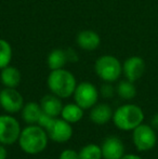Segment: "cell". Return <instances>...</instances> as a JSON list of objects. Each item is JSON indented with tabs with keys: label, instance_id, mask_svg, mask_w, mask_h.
I'll list each match as a JSON object with an SVG mask.
<instances>
[{
	"label": "cell",
	"instance_id": "1",
	"mask_svg": "<svg viewBox=\"0 0 158 159\" xmlns=\"http://www.w3.org/2000/svg\"><path fill=\"white\" fill-rule=\"evenodd\" d=\"M49 136L47 131L39 125H28L22 129L19 138L21 149L27 155H38L48 146Z\"/></svg>",
	"mask_w": 158,
	"mask_h": 159
},
{
	"label": "cell",
	"instance_id": "2",
	"mask_svg": "<svg viewBox=\"0 0 158 159\" xmlns=\"http://www.w3.org/2000/svg\"><path fill=\"white\" fill-rule=\"evenodd\" d=\"M77 84H78L74 74L65 68L51 70L47 78V86L50 92L61 98L73 96Z\"/></svg>",
	"mask_w": 158,
	"mask_h": 159
},
{
	"label": "cell",
	"instance_id": "3",
	"mask_svg": "<svg viewBox=\"0 0 158 159\" xmlns=\"http://www.w3.org/2000/svg\"><path fill=\"white\" fill-rule=\"evenodd\" d=\"M112 120L117 129L122 131H133L143 122L144 113L138 105L124 104L114 111Z\"/></svg>",
	"mask_w": 158,
	"mask_h": 159
},
{
	"label": "cell",
	"instance_id": "4",
	"mask_svg": "<svg viewBox=\"0 0 158 159\" xmlns=\"http://www.w3.org/2000/svg\"><path fill=\"white\" fill-rule=\"evenodd\" d=\"M97 76L104 82H115L122 74V64L114 55L105 54L97 57L94 63Z\"/></svg>",
	"mask_w": 158,
	"mask_h": 159
},
{
	"label": "cell",
	"instance_id": "5",
	"mask_svg": "<svg viewBox=\"0 0 158 159\" xmlns=\"http://www.w3.org/2000/svg\"><path fill=\"white\" fill-rule=\"evenodd\" d=\"M21 125L12 115H0V144L10 146L19 141Z\"/></svg>",
	"mask_w": 158,
	"mask_h": 159
},
{
	"label": "cell",
	"instance_id": "6",
	"mask_svg": "<svg viewBox=\"0 0 158 159\" xmlns=\"http://www.w3.org/2000/svg\"><path fill=\"white\" fill-rule=\"evenodd\" d=\"M74 101L84 109H91L99 101V89L90 81H82L75 89Z\"/></svg>",
	"mask_w": 158,
	"mask_h": 159
},
{
	"label": "cell",
	"instance_id": "7",
	"mask_svg": "<svg viewBox=\"0 0 158 159\" xmlns=\"http://www.w3.org/2000/svg\"><path fill=\"white\" fill-rule=\"evenodd\" d=\"M132 141L135 148L140 152L151 151L157 143V135L154 128L141 124L133 130Z\"/></svg>",
	"mask_w": 158,
	"mask_h": 159
},
{
	"label": "cell",
	"instance_id": "8",
	"mask_svg": "<svg viewBox=\"0 0 158 159\" xmlns=\"http://www.w3.org/2000/svg\"><path fill=\"white\" fill-rule=\"evenodd\" d=\"M25 105L24 98L16 88H6L0 91V106L6 113L16 114Z\"/></svg>",
	"mask_w": 158,
	"mask_h": 159
},
{
	"label": "cell",
	"instance_id": "9",
	"mask_svg": "<svg viewBox=\"0 0 158 159\" xmlns=\"http://www.w3.org/2000/svg\"><path fill=\"white\" fill-rule=\"evenodd\" d=\"M46 131L48 133L49 139L56 143L68 142L73 138V133H74L72 124L57 117L52 120Z\"/></svg>",
	"mask_w": 158,
	"mask_h": 159
},
{
	"label": "cell",
	"instance_id": "10",
	"mask_svg": "<svg viewBox=\"0 0 158 159\" xmlns=\"http://www.w3.org/2000/svg\"><path fill=\"white\" fill-rule=\"evenodd\" d=\"M145 62L140 57H130L122 64V74L126 79L134 82L143 76L145 71Z\"/></svg>",
	"mask_w": 158,
	"mask_h": 159
},
{
	"label": "cell",
	"instance_id": "11",
	"mask_svg": "<svg viewBox=\"0 0 158 159\" xmlns=\"http://www.w3.org/2000/svg\"><path fill=\"white\" fill-rule=\"evenodd\" d=\"M103 159H120L124 155V145L117 136H107L101 145Z\"/></svg>",
	"mask_w": 158,
	"mask_h": 159
},
{
	"label": "cell",
	"instance_id": "12",
	"mask_svg": "<svg viewBox=\"0 0 158 159\" xmlns=\"http://www.w3.org/2000/svg\"><path fill=\"white\" fill-rule=\"evenodd\" d=\"M76 43L81 50L94 51L101 44V37L92 30H84L76 36Z\"/></svg>",
	"mask_w": 158,
	"mask_h": 159
},
{
	"label": "cell",
	"instance_id": "13",
	"mask_svg": "<svg viewBox=\"0 0 158 159\" xmlns=\"http://www.w3.org/2000/svg\"><path fill=\"white\" fill-rule=\"evenodd\" d=\"M39 104L41 106L42 111L52 117H60L64 106L62 103V98L53 93H49L42 96Z\"/></svg>",
	"mask_w": 158,
	"mask_h": 159
},
{
	"label": "cell",
	"instance_id": "14",
	"mask_svg": "<svg viewBox=\"0 0 158 159\" xmlns=\"http://www.w3.org/2000/svg\"><path fill=\"white\" fill-rule=\"evenodd\" d=\"M113 111L112 107L106 103H100L95 104L92 108L90 109L89 117L90 120L95 125H105L108 121H111L113 118Z\"/></svg>",
	"mask_w": 158,
	"mask_h": 159
},
{
	"label": "cell",
	"instance_id": "15",
	"mask_svg": "<svg viewBox=\"0 0 158 159\" xmlns=\"http://www.w3.org/2000/svg\"><path fill=\"white\" fill-rule=\"evenodd\" d=\"M22 75L19 68L8 65L0 70V81L6 88H17L21 84Z\"/></svg>",
	"mask_w": 158,
	"mask_h": 159
},
{
	"label": "cell",
	"instance_id": "16",
	"mask_svg": "<svg viewBox=\"0 0 158 159\" xmlns=\"http://www.w3.org/2000/svg\"><path fill=\"white\" fill-rule=\"evenodd\" d=\"M43 113L39 103L36 102H28L24 105L21 111L22 119L27 125H37L40 116Z\"/></svg>",
	"mask_w": 158,
	"mask_h": 159
},
{
	"label": "cell",
	"instance_id": "17",
	"mask_svg": "<svg viewBox=\"0 0 158 159\" xmlns=\"http://www.w3.org/2000/svg\"><path fill=\"white\" fill-rule=\"evenodd\" d=\"M67 63L68 60L65 49H53L52 51L49 52L48 57H47V65L50 70L64 68Z\"/></svg>",
	"mask_w": 158,
	"mask_h": 159
},
{
	"label": "cell",
	"instance_id": "18",
	"mask_svg": "<svg viewBox=\"0 0 158 159\" xmlns=\"http://www.w3.org/2000/svg\"><path fill=\"white\" fill-rule=\"evenodd\" d=\"M84 109L81 108L76 103H70L63 106L61 113V118L66 120L70 124H76L79 122L84 118Z\"/></svg>",
	"mask_w": 158,
	"mask_h": 159
},
{
	"label": "cell",
	"instance_id": "19",
	"mask_svg": "<svg viewBox=\"0 0 158 159\" xmlns=\"http://www.w3.org/2000/svg\"><path fill=\"white\" fill-rule=\"evenodd\" d=\"M116 93L122 100H132L137 95V88L130 80H121L116 87Z\"/></svg>",
	"mask_w": 158,
	"mask_h": 159
},
{
	"label": "cell",
	"instance_id": "20",
	"mask_svg": "<svg viewBox=\"0 0 158 159\" xmlns=\"http://www.w3.org/2000/svg\"><path fill=\"white\" fill-rule=\"evenodd\" d=\"M13 57V50L10 42L0 38V70L10 65Z\"/></svg>",
	"mask_w": 158,
	"mask_h": 159
},
{
	"label": "cell",
	"instance_id": "21",
	"mask_svg": "<svg viewBox=\"0 0 158 159\" xmlns=\"http://www.w3.org/2000/svg\"><path fill=\"white\" fill-rule=\"evenodd\" d=\"M79 158L80 159H102V149L100 145L90 144L84 145L79 151Z\"/></svg>",
	"mask_w": 158,
	"mask_h": 159
},
{
	"label": "cell",
	"instance_id": "22",
	"mask_svg": "<svg viewBox=\"0 0 158 159\" xmlns=\"http://www.w3.org/2000/svg\"><path fill=\"white\" fill-rule=\"evenodd\" d=\"M100 95L104 98H111L116 93V88L112 84V82H105L99 89Z\"/></svg>",
	"mask_w": 158,
	"mask_h": 159
},
{
	"label": "cell",
	"instance_id": "23",
	"mask_svg": "<svg viewBox=\"0 0 158 159\" xmlns=\"http://www.w3.org/2000/svg\"><path fill=\"white\" fill-rule=\"evenodd\" d=\"M59 159H80L79 152L75 151L73 148H66L62 151V153L59 156Z\"/></svg>",
	"mask_w": 158,
	"mask_h": 159
},
{
	"label": "cell",
	"instance_id": "24",
	"mask_svg": "<svg viewBox=\"0 0 158 159\" xmlns=\"http://www.w3.org/2000/svg\"><path fill=\"white\" fill-rule=\"evenodd\" d=\"M65 51H66V55H67L68 63H76V62H78L79 60L78 53H77V51L74 48H67L65 49Z\"/></svg>",
	"mask_w": 158,
	"mask_h": 159
},
{
	"label": "cell",
	"instance_id": "25",
	"mask_svg": "<svg viewBox=\"0 0 158 159\" xmlns=\"http://www.w3.org/2000/svg\"><path fill=\"white\" fill-rule=\"evenodd\" d=\"M8 158V151H7L6 146L0 144V159H7Z\"/></svg>",
	"mask_w": 158,
	"mask_h": 159
},
{
	"label": "cell",
	"instance_id": "26",
	"mask_svg": "<svg viewBox=\"0 0 158 159\" xmlns=\"http://www.w3.org/2000/svg\"><path fill=\"white\" fill-rule=\"evenodd\" d=\"M120 159H143V158L138 155H134V154H124Z\"/></svg>",
	"mask_w": 158,
	"mask_h": 159
},
{
	"label": "cell",
	"instance_id": "27",
	"mask_svg": "<svg viewBox=\"0 0 158 159\" xmlns=\"http://www.w3.org/2000/svg\"><path fill=\"white\" fill-rule=\"evenodd\" d=\"M152 127L154 129H158V114L153 116L152 118Z\"/></svg>",
	"mask_w": 158,
	"mask_h": 159
},
{
	"label": "cell",
	"instance_id": "28",
	"mask_svg": "<svg viewBox=\"0 0 158 159\" xmlns=\"http://www.w3.org/2000/svg\"><path fill=\"white\" fill-rule=\"evenodd\" d=\"M41 159H47V158H41Z\"/></svg>",
	"mask_w": 158,
	"mask_h": 159
},
{
	"label": "cell",
	"instance_id": "29",
	"mask_svg": "<svg viewBox=\"0 0 158 159\" xmlns=\"http://www.w3.org/2000/svg\"><path fill=\"white\" fill-rule=\"evenodd\" d=\"M0 108H1V106H0Z\"/></svg>",
	"mask_w": 158,
	"mask_h": 159
}]
</instances>
